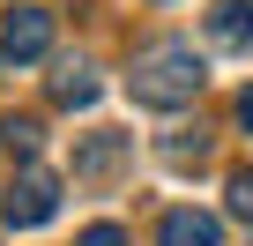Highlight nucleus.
<instances>
[{"label": "nucleus", "instance_id": "423d86ee", "mask_svg": "<svg viewBox=\"0 0 253 246\" xmlns=\"http://www.w3.org/2000/svg\"><path fill=\"white\" fill-rule=\"evenodd\" d=\"M97 90H104V82H97V67H89V60H67V67L52 75V104H67V112L97 104Z\"/></svg>", "mask_w": 253, "mask_h": 246}, {"label": "nucleus", "instance_id": "20e7f679", "mask_svg": "<svg viewBox=\"0 0 253 246\" xmlns=\"http://www.w3.org/2000/svg\"><path fill=\"white\" fill-rule=\"evenodd\" d=\"M209 45L253 52V0H216V8H209Z\"/></svg>", "mask_w": 253, "mask_h": 246}, {"label": "nucleus", "instance_id": "0eeeda50", "mask_svg": "<svg viewBox=\"0 0 253 246\" xmlns=\"http://www.w3.org/2000/svg\"><path fill=\"white\" fill-rule=\"evenodd\" d=\"M119 149H126V135H97V142L75 157V172H82V179H97V172H112V164H119Z\"/></svg>", "mask_w": 253, "mask_h": 246}, {"label": "nucleus", "instance_id": "f257e3e1", "mask_svg": "<svg viewBox=\"0 0 253 246\" xmlns=\"http://www.w3.org/2000/svg\"><path fill=\"white\" fill-rule=\"evenodd\" d=\"M201 82H209V75H201V52H194L186 38H164V45L134 52V67H126V90H134V104H149V112L194 104Z\"/></svg>", "mask_w": 253, "mask_h": 246}, {"label": "nucleus", "instance_id": "6e6552de", "mask_svg": "<svg viewBox=\"0 0 253 246\" xmlns=\"http://www.w3.org/2000/svg\"><path fill=\"white\" fill-rule=\"evenodd\" d=\"M0 142H8L15 157H38V142H45V127H38L30 112H23V119H0Z\"/></svg>", "mask_w": 253, "mask_h": 246}, {"label": "nucleus", "instance_id": "1a4fd4ad", "mask_svg": "<svg viewBox=\"0 0 253 246\" xmlns=\"http://www.w3.org/2000/svg\"><path fill=\"white\" fill-rule=\"evenodd\" d=\"M231 216H238V224H253V164H246V172H231Z\"/></svg>", "mask_w": 253, "mask_h": 246}, {"label": "nucleus", "instance_id": "9d476101", "mask_svg": "<svg viewBox=\"0 0 253 246\" xmlns=\"http://www.w3.org/2000/svg\"><path fill=\"white\" fill-rule=\"evenodd\" d=\"M82 246H126V231H119V224H89V231H82Z\"/></svg>", "mask_w": 253, "mask_h": 246}, {"label": "nucleus", "instance_id": "9b49d317", "mask_svg": "<svg viewBox=\"0 0 253 246\" xmlns=\"http://www.w3.org/2000/svg\"><path fill=\"white\" fill-rule=\"evenodd\" d=\"M238 119H246V127H253V90H246V97H238Z\"/></svg>", "mask_w": 253, "mask_h": 246}, {"label": "nucleus", "instance_id": "7ed1b4c3", "mask_svg": "<svg viewBox=\"0 0 253 246\" xmlns=\"http://www.w3.org/2000/svg\"><path fill=\"white\" fill-rule=\"evenodd\" d=\"M0 52H8L15 67L45 60V52H52V8H15L8 23H0Z\"/></svg>", "mask_w": 253, "mask_h": 246}, {"label": "nucleus", "instance_id": "39448f33", "mask_svg": "<svg viewBox=\"0 0 253 246\" xmlns=\"http://www.w3.org/2000/svg\"><path fill=\"white\" fill-rule=\"evenodd\" d=\"M157 246H223V224L209 209H171L157 224Z\"/></svg>", "mask_w": 253, "mask_h": 246}, {"label": "nucleus", "instance_id": "f03ea898", "mask_svg": "<svg viewBox=\"0 0 253 246\" xmlns=\"http://www.w3.org/2000/svg\"><path fill=\"white\" fill-rule=\"evenodd\" d=\"M0 216H8L15 231H30V224H52V216H60V172H45V164H23V172H15V187H8V201H0Z\"/></svg>", "mask_w": 253, "mask_h": 246}]
</instances>
